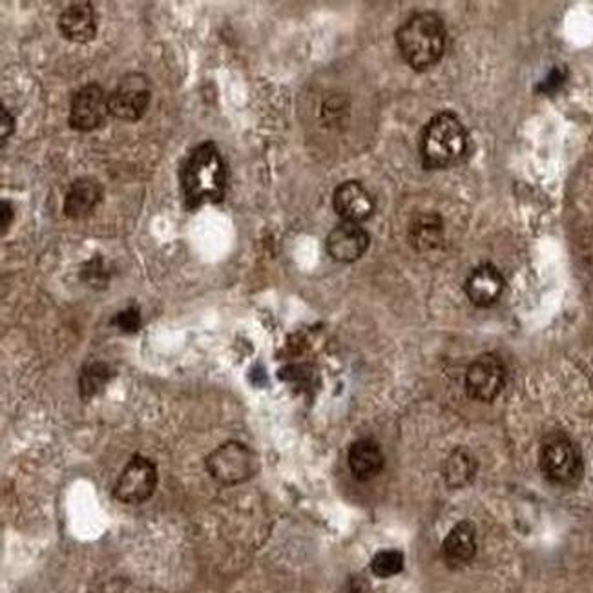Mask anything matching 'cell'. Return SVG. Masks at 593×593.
<instances>
[{"label": "cell", "instance_id": "obj_1", "mask_svg": "<svg viewBox=\"0 0 593 593\" xmlns=\"http://www.w3.org/2000/svg\"><path fill=\"white\" fill-rule=\"evenodd\" d=\"M179 183L187 210L223 201L229 185V170L218 146L207 141L192 148L179 170Z\"/></svg>", "mask_w": 593, "mask_h": 593}, {"label": "cell", "instance_id": "obj_2", "mask_svg": "<svg viewBox=\"0 0 593 593\" xmlns=\"http://www.w3.org/2000/svg\"><path fill=\"white\" fill-rule=\"evenodd\" d=\"M396 44L413 70L424 72L442 59L446 50V26L437 13H415L396 32Z\"/></svg>", "mask_w": 593, "mask_h": 593}, {"label": "cell", "instance_id": "obj_3", "mask_svg": "<svg viewBox=\"0 0 593 593\" xmlns=\"http://www.w3.org/2000/svg\"><path fill=\"white\" fill-rule=\"evenodd\" d=\"M468 152V132L453 112H442L427 123L420 137V157L427 170L455 167Z\"/></svg>", "mask_w": 593, "mask_h": 593}, {"label": "cell", "instance_id": "obj_4", "mask_svg": "<svg viewBox=\"0 0 593 593\" xmlns=\"http://www.w3.org/2000/svg\"><path fill=\"white\" fill-rule=\"evenodd\" d=\"M539 466L546 479L562 488H573L584 477L581 448L561 431H553L542 438Z\"/></svg>", "mask_w": 593, "mask_h": 593}, {"label": "cell", "instance_id": "obj_5", "mask_svg": "<svg viewBox=\"0 0 593 593\" xmlns=\"http://www.w3.org/2000/svg\"><path fill=\"white\" fill-rule=\"evenodd\" d=\"M260 468L258 455L238 440H229L214 449L207 458L210 477L223 486H236L247 482Z\"/></svg>", "mask_w": 593, "mask_h": 593}, {"label": "cell", "instance_id": "obj_6", "mask_svg": "<svg viewBox=\"0 0 593 593\" xmlns=\"http://www.w3.org/2000/svg\"><path fill=\"white\" fill-rule=\"evenodd\" d=\"M152 101V86L145 75L128 73L123 77L114 92L108 95L110 115L126 123H136L146 114Z\"/></svg>", "mask_w": 593, "mask_h": 593}, {"label": "cell", "instance_id": "obj_7", "mask_svg": "<svg viewBox=\"0 0 593 593\" xmlns=\"http://www.w3.org/2000/svg\"><path fill=\"white\" fill-rule=\"evenodd\" d=\"M506 365L499 354H480L469 364L464 387L469 398L477 402H493L506 385Z\"/></svg>", "mask_w": 593, "mask_h": 593}, {"label": "cell", "instance_id": "obj_8", "mask_svg": "<svg viewBox=\"0 0 593 593\" xmlns=\"http://www.w3.org/2000/svg\"><path fill=\"white\" fill-rule=\"evenodd\" d=\"M157 479L156 464L136 455L126 464L121 477L115 482L112 495L123 504H143L154 495Z\"/></svg>", "mask_w": 593, "mask_h": 593}, {"label": "cell", "instance_id": "obj_9", "mask_svg": "<svg viewBox=\"0 0 593 593\" xmlns=\"http://www.w3.org/2000/svg\"><path fill=\"white\" fill-rule=\"evenodd\" d=\"M110 115L108 95L99 84H86L70 101V126L77 132H94L106 125Z\"/></svg>", "mask_w": 593, "mask_h": 593}, {"label": "cell", "instance_id": "obj_10", "mask_svg": "<svg viewBox=\"0 0 593 593\" xmlns=\"http://www.w3.org/2000/svg\"><path fill=\"white\" fill-rule=\"evenodd\" d=\"M369 241H371L369 234L358 223L342 221L327 236L325 249L334 261L353 263V261L360 260L367 252Z\"/></svg>", "mask_w": 593, "mask_h": 593}, {"label": "cell", "instance_id": "obj_11", "mask_svg": "<svg viewBox=\"0 0 593 593\" xmlns=\"http://www.w3.org/2000/svg\"><path fill=\"white\" fill-rule=\"evenodd\" d=\"M333 207L344 221L360 225L365 219L371 218L375 203L362 183L345 181L334 190Z\"/></svg>", "mask_w": 593, "mask_h": 593}, {"label": "cell", "instance_id": "obj_12", "mask_svg": "<svg viewBox=\"0 0 593 593\" xmlns=\"http://www.w3.org/2000/svg\"><path fill=\"white\" fill-rule=\"evenodd\" d=\"M506 287V281L502 278L499 269L493 265H480L466 280V294L469 302L477 307H491L499 302L502 292Z\"/></svg>", "mask_w": 593, "mask_h": 593}, {"label": "cell", "instance_id": "obj_13", "mask_svg": "<svg viewBox=\"0 0 593 593\" xmlns=\"http://www.w3.org/2000/svg\"><path fill=\"white\" fill-rule=\"evenodd\" d=\"M477 555V531L469 521L458 522L442 544V557L449 568L458 570L468 566Z\"/></svg>", "mask_w": 593, "mask_h": 593}, {"label": "cell", "instance_id": "obj_14", "mask_svg": "<svg viewBox=\"0 0 593 593\" xmlns=\"http://www.w3.org/2000/svg\"><path fill=\"white\" fill-rule=\"evenodd\" d=\"M59 32L72 42L94 41L97 35V17L90 2H73L59 17Z\"/></svg>", "mask_w": 593, "mask_h": 593}, {"label": "cell", "instance_id": "obj_15", "mask_svg": "<svg viewBox=\"0 0 593 593\" xmlns=\"http://www.w3.org/2000/svg\"><path fill=\"white\" fill-rule=\"evenodd\" d=\"M103 199V187L94 177H79L75 179L64 199V214L66 218L83 219L94 212L95 207Z\"/></svg>", "mask_w": 593, "mask_h": 593}, {"label": "cell", "instance_id": "obj_16", "mask_svg": "<svg viewBox=\"0 0 593 593\" xmlns=\"http://www.w3.org/2000/svg\"><path fill=\"white\" fill-rule=\"evenodd\" d=\"M347 464L353 477L360 482L375 479L384 469L385 458L378 442L371 438L356 440L347 453Z\"/></svg>", "mask_w": 593, "mask_h": 593}, {"label": "cell", "instance_id": "obj_17", "mask_svg": "<svg viewBox=\"0 0 593 593\" xmlns=\"http://www.w3.org/2000/svg\"><path fill=\"white\" fill-rule=\"evenodd\" d=\"M444 238V223L435 212H422L409 225V243L418 252L437 249Z\"/></svg>", "mask_w": 593, "mask_h": 593}, {"label": "cell", "instance_id": "obj_18", "mask_svg": "<svg viewBox=\"0 0 593 593\" xmlns=\"http://www.w3.org/2000/svg\"><path fill=\"white\" fill-rule=\"evenodd\" d=\"M442 473L449 488H462L477 475V460L469 453V449H455L446 458Z\"/></svg>", "mask_w": 593, "mask_h": 593}, {"label": "cell", "instance_id": "obj_19", "mask_svg": "<svg viewBox=\"0 0 593 593\" xmlns=\"http://www.w3.org/2000/svg\"><path fill=\"white\" fill-rule=\"evenodd\" d=\"M112 369L103 362H95V364L86 365L81 373V398L88 400L92 396L99 395L103 391L110 378H112Z\"/></svg>", "mask_w": 593, "mask_h": 593}, {"label": "cell", "instance_id": "obj_20", "mask_svg": "<svg viewBox=\"0 0 593 593\" xmlns=\"http://www.w3.org/2000/svg\"><path fill=\"white\" fill-rule=\"evenodd\" d=\"M371 570L380 579L395 577L404 570V553L398 550H382L371 561Z\"/></svg>", "mask_w": 593, "mask_h": 593}, {"label": "cell", "instance_id": "obj_21", "mask_svg": "<svg viewBox=\"0 0 593 593\" xmlns=\"http://www.w3.org/2000/svg\"><path fill=\"white\" fill-rule=\"evenodd\" d=\"M114 325H117L123 333H137L141 327V313L136 307H130L115 316Z\"/></svg>", "mask_w": 593, "mask_h": 593}, {"label": "cell", "instance_id": "obj_22", "mask_svg": "<svg viewBox=\"0 0 593 593\" xmlns=\"http://www.w3.org/2000/svg\"><path fill=\"white\" fill-rule=\"evenodd\" d=\"M83 278L88 281V283L97 285V287H99V285H105L106 281H108V274L105 272V267H103L101 258H94L90 263H86V267H84L83 271Z\"/></svg>", "mask_w": 593, "mask_h": 593}, {"label": "cell", "instance_id": "obj_23", "mask_svg": "<svg viewBox=\"0 0 593 593\" xmlns=\"http://www.w3.org/2000/svg\"><path fill=\"white\" fill-rule=\"evenodd\" d=\"M564 77H566V73L559 70V68L553 70V72L550 73V77L541 84L539 90H541V92H546V94H552V92H555V90L564 83Z\"/></svg>", "mask_w": 593, "mask_h": 593}, {"label": "cell", "instance_id": "obj_24", "mask_svg": "<svg viewBox=\"0 0 593 593\" xmlns=\"http://www.w3.org/2000/svg\"><path fill=\"white\" fill-rule=\"evenodd\" d=\"M0 117H2V145H4L6 139L15 132V117L8 112V108L4 105H2Z\"/></svg>", "mask_w": 593, "mask_h": 593}, {"label": "cell", "instance_id": "obj_25", "mask_svg": "<svg viewBox=\"0 0 593 593\" xmlns=\"http://www.w3.org/2000/svg\"><path fill=\"white\" fill-rule=\"evenodd\" d=\"M13 221V207L8 199H2V234H6Z\"/></svg>", "mask_w": 593, "mask_h": 593}]
</instances>
